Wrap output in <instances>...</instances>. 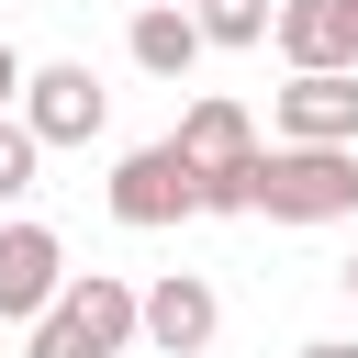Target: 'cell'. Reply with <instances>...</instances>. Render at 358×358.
Segmentation results:
<instances>
[{"label": "cell", "instance_id": "6da1fadb", "mask_svg": "<svg viewBox=\"0 0 358 358\" xmlns=\"http://www.w3.org/2000/svg\"><path fill=\"white\" fill-rule=\"evenodd\" d=\"M257 213L268 224H347L358 213V145H268L257 157Z\"/></svg>", "mask_w": 358, "mask_h": 358}, {"label": "cell", "instance_id": "7a4b0ae2", "mask_svg": "<svg viewBox=\"0 0 358 358\" xmlns=\"http://www.w3.org/2000/svg\"><path fill=\"white\" fill-rule=\"evenodd\" d=\"M134 336H145V291L112 280V268H78L67 302L34 324V358H123Z\"/></svg>", "mask_w": 358, "mask_h": 358}, {"label": "cell", "instance_id": "3957f363", "mask_svg": "<svg viewBox=\"0 0 358 358\" xmlns=\"http://www.w3.org/2000/svg\"><path fill=\"white\" fill-rule=\"evenodd\" d=\"M190 213H201V168H190L179 145H134V157L112 168V224L157 235V224H190Z\"/></svg>", "mask_w": 358, "mask_h": 358}, {"label": "cell", "instance_id": "277c9868", "mask_svg": "<svg viewBox=\"0 0 358 358\" xmlns=\"http://www.w3.org/2000/svg\"><path fill=\"white\" fill-rule=\"evenodd\" d=\"M67 246H56V224H0V324H45L56 302H67Z\"/></svg>", "mask_w": 358, "mask_h": 358}, {"label": "cell", "instance_id": "5b68a950", "mask_svg": "<svg viewBox=\"0 0 358 358\" xmlns=\"http://www.w3.org/2000/svg\"><path fill=\"white\" fill-rule=\"evenodd\" d=\"M22 123H34V145H90L101 123H112V90L67 56V67H34V90H22Z\"/></svg>", "mask_w": 358, "mask_h": 358}, {"label": "cell", "instance_id": "8992f818", "mask_svg": "<svg viewBox=\"0 0 358 358\" xmlns=\"http://www.w3.org/2000/svg\"><path fill=\"white\" fill-rule=\"evenodd\" d=\"M280 56H291V78H347L358 67V0H280Z\"/></svg>", "mask_w": 358, "mask_h": 358}, {"label": "cell", "instance_id": "52a82bcc", "mask_svg": "<svg viewBox=\"0 0 358 358\" xmlns=\"http://www.w3.org/2000/svg\"><path fill=\"white\" fill-rule=\"evenodd\" d=\"M213 336H224V302H213V280H201V268H168V280L145 291V347H157V358H201Z\"/></svg>", "mask_w": 358, "mask_h": 358}, {"label": "cell", "instance_id": "ba28073f", "mask_svg": "<svg viewBox=\"0 0 358 358\" xmlns=\"http://www.w3.org/2000/svg\"><path fill=\"white\" fill-rule=\"evenodd\" d=\"M280 145H358V67L280 90Z\"/></svg>", "mask_w": 358, "mask_h": 358}, {"label": "cell", "instance_id": "9c48e42d", "mask_svg": "<svg viewBox=\"0 0 358 358\" xmlns=\"http://www.w3.org/2000/svg\"><path fill=\"white\" fill-rule=\"evenodd\" d=\"M168 145H179L201 179H224V168H246V157H257V123H246V101H224V90H213V101H190V112H179V134H168Z\"/></svg>", "mask_w": 358, "mask_h": 358}, {"label": "cell", "instance_id": "30bf717a", "mask_svg": "<svg viewBox=\"0 0 358 358\" xmlns=\"http://www.w3.org/2000/svg\"><path fill=\"white\" fill-rule=\"evenodd\" d=\"M123 56H134L145 78H190V67H201V22H190V0H157V11H134Z\"/></svg>", "mask_w": 358, "mask_h": 358}, {"label": "cell", "instance_id": "8fae6325", "mask_svg": "<svg viewBox=\"0 0 358 358\" xmlns=\"http://www.w3.org/2000/svg\"><path fill=\"white\" fill-rule=\"evenodd\" d=\"M190 22H201V45H268L280 34L268 0H190Z\"/></svg>", "mask_w": 358, "mask_h": 358}, {"label": "cell", "instance_id": "7c38bea8", "mask_svg": "<svg viewBox=\"0 0 358 358\" xmlns=\"http://www.w3.org/2000/svg\"><path fill=\"white\" fill-rule=\"evenodd\" d=\"M34 168H45L34 123H22V112H0V201H22V190H34Z\"/></svg>", "mask_w": 358, "mask_h": 358}, {"label": "cell", "instance_id": "4fadbf2b", "mask_svg": "<svg viewBox=\"0 0 358 358\" xmlns=\"http://www.w3.org/2000/svg\"><path fill=\"white\" fill-rule=\"evenodd\" d=\"M22 90H34V67H22L11 45H0V112H22Z\"/></svg>", "mask_w": 358, "mask_h": 358}, {"label": "cell", "instance_id": "5bb4252c", "mask_svg": "<svg viewBox=\"0 0 358 358\" xmlns=\"http://www.w3.org/2000/svg\"><path fill=\"white\" fill-rule=\"evenodd\" d=\"M302 358H358V347H347V336H324V347H302Z\"/></svg>", "mask_w": 358, "mask_h": 358}, {"label": "cell", "instance_id": "9a60e30c", "mask_svg": "<svg viewBox=\"0 0 358 358\" xmlns=\"http://www.w3.org/2000/svg\"><path fill=\"white\" fill-rule=\"evenodd\" d=\"M336 280H347V302H358V257H347V268H336Z\"/></svg>", "mask_w": 358, "mask_h": 358}]
</instances>
